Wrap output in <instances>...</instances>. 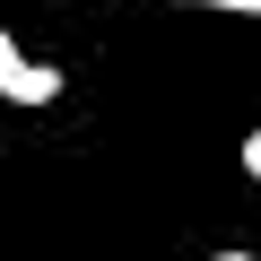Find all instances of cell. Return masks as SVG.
<instances>
[{
	"label": "cell",
	"instance_id": "obj_1",
	"mask_svg": "<svg viewBox=\"0 0 261 261\" xmlns=\"http://www.w3.org/2000/svg\"><path fill=\"white\" fill-rule=\"evenodd\" d=\"M0 96H9V105H53V96H61V70L35 61L9 27H0Z\"/></svg>",
	"mask_w": 261,
	"mask_h": 261
},
{
	"label": "cell",
	"instance_id": "obj_2",
	"mask_svg": "<svg viewBox=\"0 0 261 261\" xmlns=\"http://www.w3.org/2000/svg\"><path fill=\"white\" fill-rule=\"evenodd\" d=\"M174 9H235V18H261V0H174Z\"/></svg>",
	"mask_w": 261,
	"mask_h": 261
},
{
	"label": "cell",
	"instance_id": "obj_3",
	"mask_svg": "<svg viewBox=\"0 0 261 261\" xmlns=\"http://www.w3.org/2000/svg\"><path fill=\"white\" fill-rule=\"evenodd\" d=\"M244 174L261 183V130H252V140H244Z\"/></svg>",
	"mask_w": 261,
	"mask_h": 261
},
{
	"label": "cell",
	"instance_id": "obj_4",
	"mask_svg": "<svg viewBox=\"0 0 261 261\" xmlns=\"http://www.w3.org/2000/svg\"><path fill=\"white\" fill-rule=\"evenodd\" d=\"M209 261H261V252H209Z\"/></svg>",
	"mask_w": 261,
	"mask_h": 261
}]
</instances>
